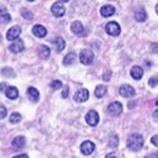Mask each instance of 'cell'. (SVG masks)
Here are the masks:
<instances>
[{"instance_id":"obj_17","label":"cell","mask_w":158,"mask_h":158,"mask_svg":"<svg viewBox=\"0 0 158 158\" xmlns=\"http://www.w3.org/2000/svg\"><path fill=\"white\" fill-rule=\"evenodd\" d=\"M100 13L103 17H111L115 13V8H114V6H111V5L104 6L100 9Z\"/></svg>"},{"instance_id":"obj_43","label":"cell","mask_w":158,"mask_h":158,"mask_svg":"<svg viewBox=\"0 0 158 158\" xmlns=\"http://www.w3.org/2000/svg\"><path fill=\"white\" fill-rule=\"evenodd\" d=\"M27 1H28V2H34V0H27Z\"/></svg>"},{"instance_id":"obj_26","label":"cell","mask_w":158,"mask_h":158,"mask_svg":"<svg viewBox=\"0 0 158 158\" xmlns=\"http://www.w3.org/2000/svg\"><path fill=\"white\" fill-rule=\"evenodd\" d=\"M21 118H22V117L19 113H12L10 116L9 121L12 124H17L21 120Z\"/></svg>"},{"instance_id":"obj_37","label":"cell","mask_w":158,"mask_h":158,"mask_svg":"<svg viewBox=\"0 0 158 158\" xmlns=\"http://www.w3.org/2000/svg\"><path fill=\"white\" fill-rule=\"evenodd\" d=\"M153 118L156 122H158V109L153 113Z\"/></svg>"},{"instance_id":"obj_4","label":"cell","mask_w":158,"mask_h":158,"mask_svg":"<svg viewBox=\"0 0 158 158\" xmlns=\"http://www.w3.org/2000/svg\"><path fill=\"white\" fill-rule=\"evenodd\" d=\"M51 11L55 17L61 18L65 14L66 9L62 2H56L51 6Z\"/></svg>"},{"instance_id":"obj_19","label":"cell","mask_w":158,"mask_h":158,"mask_svg":"<svg viewBox=\"0 0 158 158\" xmlns=\"http://www.w3.org/2000/svg\"><path fill=\"white\" fill-rule=\"evenodd\" d=\"M11 20V15L5 7H0V22L4 24H8Z\"/></svg>"},{"instance_id":"obj_35","label":"cell","mask_w":158,"mask_h":158,"mask_svg":"<svg viewBox=\"0 0 158 158\" xmlns=\"http://www.w3.org/2000/svg\"><path fill=\"white\" fill-rule=\"evenodd\" d=\"M7 88V84L6 83H1L0 84V92H5Z\"/></svg>"},{"instance_id":"obj_29","label":"cell","mask_w":158,"mask_h":158,"mask_svg":"<svg viewBox=\"0 0 158 158\" xmlns=\"http://www.w3.org/2000/svg\"><path fill=\"white\" fill-rule=\"evenodd\" d=\"M50 87L53 90H55L61 89L62 87V81H60V80H54V81L50 84Z\"/></svg>"},{"instance_id":"obj_30","label":"cell","mask_w":158,"mask_h":158,"mask_svg":"<svg viewBox=\"0 0 158 158\" xmlns=\"http://www.w3.org/2000/svg\"><path fill=\"white\" fill-rule=\"evenodd\" d=\"M158 84V78L156 77H150V79L148 80V85L150 87H156V85Z\"/></svg>"},{"instance_id":"obj_15","label":"cell","mask_w":158,"mask_h":158,"mask_svg":"<svg viewBox=\"0 0 158 158\" xmlns=\"http://www.w3.org/2000/svg\"><path fill=\"white\" fill-rule=\"evenodd\" d=\"M6 96L11 100H14L19 97V90L15 86H7L6 90Z\"/></svg>"},{"instance_id":"obj_20","label":"cell","mask_w":158,"mask_h":158,"mask_svg":"<svg viewBox=\"0 0 158 158\" xmlns=\"http://www.w3.org/2000/svg\"><path fill=\"white\" fill-rule=\"evenodd\" d=\"M53 46H54V48L56 49V51L62 52L65 48V41L62 37H56L53 41Z\"/></svg>"},{"instance_id":"obj_31","label":"cell","mask_w":158,"mask_h":158,"mask_svg":"<svg viewBox=\"0 0 158 158\" xmlns=\"http://www.w3.org/2000/svg\"><path fill=\"white\" fill-rule=\"evenodd\" d=\"M7 116V110L4 106H0V119H3Z\"/></svg>"},{"instance_id":"obj_12","label":"cell","mask_w":158,"mask_h":158,"mask_svg":"<svg viewBox=\"0 0 158 158\" xmlns=\"http://www.w3.org/2000/svg\"><path fill=\"white\" fill-rule=\"evenodd\" d=\"M25 48V45H24V42H23L22 40L17 39L15 42H13L12 44L9 46V49L12 52V53H19V52H22Z\"/></svg>"},{"instance_id":"obj_39","label":"cell","mask_w":158,"mask_h":158,"mask_svg":"<svg viewBox=\"0 0 158 158\" xmlns=\"http://www.w3.org/2000/svg\"><path fill=\"white\" fill-rule=\"evenodd\" d=\"M135 105H136L135 101L134 102V104H132V101H130L129 103H128V108H129V109H132V108H134L135 106Z\"/></svg>"},{"instance_id":"obj_41","label":"cell","mask_w":158,"mask_h":158,"mask_svg":"<svg viewBox=\"0 0 158 158\" xmlns=\"http://www.w3.org/2000/svg\"><path fill=\"white\" fill-rule=\"evenodd\" d=\"M156 13L158 14V4L156 5Z\"/></svg>"},{"instance_id":"obj_40","label":"cell","mask_w":158,"mask_h":158,"mask_svg":"<svg viewBox=\"0 0 158 158\" xmlns=\"http://www.w3.org/2000/svg\"><path fill=\"white\" fill-rule=\"evenodd\" d=\"M106 158H109V157H116V155L114 154V153H112V154H108V155H106Z\"/></svg>"},{"instance_id":"obj_22","label":"cell","mask_w":158,"mask_h":158,"mask_svg":"<svg viewBox=\"0 0 158 158\" xmlns=\"http://www.w3.org/2000/svg\"><path fill=\"white\" fill-rule=\"evenodd\" d=\"M76 57H77V54L75 53V52H70V53H69L67 54L64 58H63V65H65V66H67V65H71L74 62H75V60H76Z\"/></svg>"},{"instance_id":"obj_16","label":"cell","mask_w":158,"mask_h":158,"mask_svg":"<svg viewBox=\"0 0 158 158\" xmlns=\"http://www.w3.org/2000/svg\"><path fill=\"white\" fill-rule=\"evenodd\" d=\"M50 48L46 45H40L38 48V56L40 59L46 60L50 56Z\"/></svg>"},{"instance_id":"obj_7","label":"cell","mask_w":158,"mask_h":158,"mask_svg":"<svg viewBox=\"0 0 158 158\" xmlns=\"http://www.w3.org/2000/svg\"><path fill=\"white\" fill-rule=\"evenodd\" d=\"M89 98V91L85 88L79 89L74 95V100L77 103H83L88 100Z\"/></svg>"},{"instance_id":"obj_38","label":"cell","mask_w":158,"mask_h":158,"mask_svg":"<svg viewBox=\"0 0 158 158\" xmlns=\"http://www.w3.org/2000/svg\"><path fill=\"white\" fill-rule=\"evenodd\" d=\"M27 158L28 157V156L27 155H26V154H22V155H18V156H13V158Z\"/></svg>"},{"instance_id":"obj_6","label":"cell","mask_w":158,"mask_h":158,"mask_svg":"<svg viewBox=\"0 0 158 158\" xmlns=\"http://www.w3.org/2000/svg\"><path fill=\"white\" fill-rule=\"evenodd\" d=\"M85 120H86L87 124L90 125V127H95L99 122V115H98V113H97L96 111L90 110L86 114Z\"/></svg>"},{"instance_id":"obj_9","label":"cell","mask_w":158,"mask_h":158,"mask_svg":"<svg viewBox=\"0 0 158 158\" xmlns=\"http://www.w3.org/2000/svg\"><path fill=\"white\" fill-rule=\"evenodd\" d=\"M119 94L124 98H132L135 96V90L129 85H123L119 88Z\"/></svg>"},{"instance_id":"obj_5","label":"cell","mask_w":158,"mask_h":158,"mask_svg":"<svg viewBox=\"0 0 158 158\" xmlns=\"http://www.w3.org/2000/svg\"><path fill=\"white\" fill-rule=\"evenodd\" d=\"M123 111L122 104L118 101L113 102L107 107V113L112 116H118Z\"/></svg>"},{"instance_id":"obj_42","label":"cell","mask_w":158,"mask_h":158,"mask_svg":"<svg viewBox=\"0 0 158 158\" xmlns=\"http://www.w3.org/2000/svg\"><path fill=\"white\" fill-rule=\"evenodd\" d=\"M61 2H63V3H66V2H69V0H60Z\"/></svg>"},{"instance_id":"obj_44","label":"cell","mask_w":158,"mask_h":158,"mask_svg":"<svg viewBox=\"0 0 158 158\" xmlns=\"http://www.w3.org/2000/svg\"><path fill=\"white\" fill-rule=\"evenodd\" d=\"M156 106H158V100H157V101H156Z\"/></svg>"},{"instance_id":"obj_8","label":"cell","mask_w":158,"mask_h":158,"mask_svg":"<svg viewBox=\"0 0 158 158\" xmlns=\"http://www.w3.org/2000/svg\"><path fill=\"white\" fill-rule=\"evenodd\" d=\"M21 34V29L19 26H13L12 27L8 30L7 34H6V39L10 41L12 40H16L19 39V35Z\"/></svg>"},{"instance_id":"obj_13","label":"cell","mask_w":158,"mask_h":158,"mask_svg":"<svg viewBox=\"0 0 158 158\" xmlns=\"http://www.w3.org/2000/svg\"><path fill=\"white\" fill-rule=\"evenodd\" d=\"M32 32L38 38H44L47 35V34H48V31H47L46 27H44L41 25H35L33 27V31Z\"/></svg>"},{"instance_id":"obj_32","label":"cell","mask_w":158,"mask_h":158,"mask_svg":"<svg viewBox=\"0 0 158 158\" xmlns=\"http://www.w3.org/2000/svg\"><path fill=\"white\" fill-rule=\"evenodd\" d=\"M111 77H112V71H110V70L105 72L104 75H103V80L106 81V82H108L111 79Z\"/></svg>"},{"instance_id":"obj_23","label":"cell","mask_w":158,"mask_h":158,"mask_svg":"<svg viewBox=\"0 0 158 158\" xmlns=\"http://www.w3.org/2000/svg\"><path fill=\"white\" fill-rule=\"evenodd\" d=\"M135 19L137 22H144L147 19V13L144 9H139L135 14Z\"/></svg>"},{"instance_id":"obj_24","label":"cell","mask_w":158,"mask_h":158,"mask_svg":"<svg viewBox=\"0 0 158 158\" xmlns=\"http://www.w3.org/2000/svg\"><path fill=\"white\" fill-rule=\"evenodd\" d=\"M106 91H107V88H106V85H98L96 87V89H95V96L97 98H100L106 95Z\"/></svg>"},{"instance_id":"obj_1","label":"cell","mask_w":158,"mask_h":158,"mask_svg":"<svg viewBox=\"0 0 158 158\" xmlns=\"http://www.w3.org/2000/svg\"><path fill=\"white\" fill-rule=\"evenodd\" d=\"M144 141L143 138L141 135L139 134H132L128 136L127 140V145L130 150L137 152L139 150H141V148L143 147Z\"/></svg>"},{"instance_id":"obj_27","label":"cell","mask_w":158,"mask_h":158,"mask_svg":"<svg viewBox=\"0 0 158 158\" xmlns=\"http://www.w3.org/2000/svg\"><path fill=\"white\" fill-rule=\"evenodd\" d=\"M108 145L111 148H116L118 145V137L116 135H112L109 138Z\"/></svg>"},{"instance_id":"obj_28","label":"cell","mask_w":158,"mask_h":158,"mask_svg":"<svg viewBox=\"0 0 158 158\" xmlns=\"http://www.w3.org/2000/svg\"><path fill=\"white\" fill-rule=\"evenodd\" d=\"M20 13H21V15L24 19H33V13H32V11H29L28 9L22 8L20 11Z\"/></svg>"},{"instance_id":"obj_25","label":"cell","mask_w":158,"mask_h":158,"mask_svg":"<svg viewBox=\"0 0 158 158\" xmlns=\"http://www.w3.org/2000/svg\"><path fill=\"white\" fill-rule=\"evenodd\" d=\"M1 74H2V76L5 77H15L14 70H13L11 67H6V68L2 69Z\"/></svg>"},{"instance_id":"obj_34","label":"cell","mask_w":158,"mask_h":158,"mask_svg":"<svg viewBox=\"0 0 158 158\" xmlns=\"http://www.w3.org/2000/svg\"><path fill=\"white\" fill-rule=\"evenodd\" d=\"M151 143L154 144L156 147H158V135H154L152 138H151Z\"/></svg>"},{"instance_id":"obj_33","label":"cell","mask_w":158,"mask_h":158,"mask_svg":"<svg viewBox=\"0 0 158 158\" xmlns=\"http://www.w3.org/2000/svg\"><path fill=\"white\" fill-rule=\"evenodd\" d=\"M150 51L153 54H157L158 53V43H152L150 46Z\"/></svg>"},{"instance_id":"obj_2","label":"cell","mask_w":158,"mask_h":158,"mask_svg":"<svg viewBox=\"0 0 158 158\" xmlns=\"http://www.w3.org/2000/svg\"><path fill=\"white\" fill-rule=\"evenodd\" d=\"M79 59H80V62L84 65H90L93 62L94 54L92 51L89 50V49H84L81 51V53L79 55Z\"/></svg>"},{"instance_id":"obj_21","label":"cell","mask_w":158,"mask_h":158,"mask_svg":"<svg viewBox=\"0 0 158 158\" xmlns=\"http://www.w3.org/2000/svg\"><path fill=\"white\" fill-rule=\"evenodd\" d=\"M70 30H71V32L75 34H81L83 31H84V26H83V24L78 21V20H76V21H74L71 24V26H70Z\"/></svg>"},{"instance_id":"obj_3","label":"cell","mask_w":158,"mask_h":158,"mask_svg":"<svg viewBox=\"0 0 158 158\" xmlns=\"http://www.w3.org/2000/svg\"><path fill=\"white\" fill-rule=\"evenodd\" d=\"M120 26L115 21H110L106 26V32L111 36H118L120 34Z\"/></svg>"},{"instance_id":"obj_14","label":"cell","mask_w":158,"mask_h":158,"mask_svg":"<svg viewBox=\"0 0 158 158\" xmlns=\"http://www.w3.org/2000/svg\"><path fill=\"white\" fill-rule=\"evenodd\" d=\"M143 73H144L143 69L141 68V66H137V65L134 66L130 72L131 77L135 80H141V77H143Z\"/></svg>"},{"instance_id":"obj_10","label":"cell","mask_w":158,"mask_h":158,"mask_svg":"<svg viewBox=\"0 0 158 158\" xmlns=\"http://www.w3.org/2000/svg\"><path fill=\"white\" fill-rule=\"evenodd\" d=\"M81 152L85 156H90L95 149V144L90 141H85L81 144Z\"/></svg>"},{"instance_id":"obj_18","label":"cell","mask_w":158,"mask_h":158,"mask_svg":"<svg viewBox=\"0 0 158 158\" xmlns=\"http://www.w3.org/2000/svg\"><path fill=\"white\" fill-rule=\"evenodd\" d=\"M27 96L28 98L32 102H37L40 98V92L39 90H37L34 87H29L27 89Z\"/></svg>"},{"instance_id":"obj_11","label":"cell","mask_w":158,"mask_h":158,"mask_svg":"<svg viewBox=\"0 0 158 158\" xmlns=\"http://www.w3.org/2000/svg\"><path fill=\"white\" fill-rule=\"evenodd\" d=\"M25 145H26V137L23 135L17 136L11 141V146L15 150L21 149L25 147Z\"/></svg>"},{"instance_id":"obj_36","label":"cell","mask_w":158,"mask_h":158,"mask_svg":"<svg viewBox=\"0 0 158 158\" xmlns=\"http://www.w3.org/2000/svg\"><path fill=\"white\" fill-rule=\"evenodd\" d=\"M69 96V87H65V89L63 90L62 92V98H67Z\"/></svg>"}]
</instances>
